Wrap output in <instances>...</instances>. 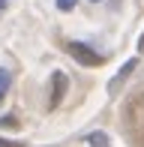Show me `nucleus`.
<instances>
[{"label": "nucleus", "instance_id": "1", "mask_svg": "<svg viewBox=\"0 0 144 147\" xmlns=\"http://www.w3.org/2000/svg\"><path fill=\"white\" fill-rule=\"evenodd\" d=\"M66 51L78 60V63H84V66H99L102 63V54H96V51L90 48V45H84V42H69Z\"/></svg>", "mask_w": 144, "mask_h": 147}, {"label": "nucleus", "instance_id": "2", "mask_svg": "<svg viewBox=\"0 0 144 147\" xmlns=\"http://www.w3.org/2000/svg\"><path fill=\"white\" fill-rule=\"evenodd\" d=\"M63 93H66V75H63V72H54V78H51V108L63 99Z\"/></svg>", "mask_w": 144, "mask_h": 147}, {"label": "nucleus", "instance_id": "3", "mask_svg": "<svg viewBox=\"0 0 144 147\" xmlns=\"http://www.w3.org/2000/svg\"><path fill=\"white\" fill-rule=\"evenodd\" d=\"M9 84H12L9 72H6V69H0V102H3V96H6V90H9Z\"/></svg>", "mask_w": 144, "mask_h": 147}, {"label": "nucleus", "instance_id": "4", "mask_svg": "<svg viewBox=\"0 0 144 147\" xmlns=\"http://www.w3.org/2000/svg\"><path fill=\"white\" fill-rule=\"evenodd\" d=\"M87 141H90V147H111V144H108V138L102 135V132H93Z\"/></svg>", "mask_w": 144, "mask_h": 147}, {"label": "nucleus", "instance_id": "5", "mask_svg": "<svg viewBox=\"0 0 144 147\" xmlns=\"http://www.w3.org/2000/svg\"><path fill=\"white\" fill-rule=\"evenodd\" d=\"M75 3H78V0H57V6H60V9H63V12H69V9H72V6H75Z\"/></svg>", "mask_w": 144, "mask_h": 147}, {"label": "nucleus", "instance_id": "6", "mask_svg": "<svg viewBox=\"0 0 144 147\" xmlns=\"http://www.w3.org/2000/svg\"><path fill=\"white\" fill-rule=\"evenodd\" d=\"M132 69H135V60H129V63H126V66H123V69H120V75H117V78H126V75H129V72H132Z\"/></svg>", "mask_w": 144, "mask_h": 147}, {"label": "nucleus", "instance_id": "7", "mask_svg": "<svg viewBox=\"0 0 144 147\" xmlns=\"http://www.w3.org/2000/svg\"><path fill=\"white\" fill-rule=\"evenodd\" d=\"M0 147H21V144H12V141H0Z\"/></svg>", "mask_w": 144, "mask_h": 147}, {"label": "nucleus", "instance_id": "8", "mask_svg": "<svg viewBox=\"0 0 144 147\" xmlns=\"http://www.w3.org/2000/svg\"><path fill=\"white\" fill-rule=\"evenodd\" d=\"M6 3H9V0H0V9H3V6H6Z\"/></svg>", "mask_w": 144, "mask_h": 147}, {"label": "nucleus", "instance_id": "9", "mask_svg": "<svg viewBox=\"0 0 144 147\" xmlns=\"http://www.w3.org/2000/svg\"><path fill=\"white\" fill-rule=\"evenodd\" d=\"M93 3H99V0H93Z\"/></svg>", "mask_w": 144, "mask_h": 147}]
</instances>
